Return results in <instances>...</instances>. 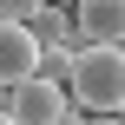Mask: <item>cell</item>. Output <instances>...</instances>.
I'll return each mask as SVG.
<instances>
[{
  "mask_svg": "<svg viewBox=\"0 0 125 125\" xmlns=\"http://www.w3.org/2000/svg\"><path fill=\"white\" fill-rule=\"evenodd\" d=\"M119 119H125V105H119Z\"/></svg>",
  "mask_w": 125,
  "mask_h": 125,
  "instance_id": "cell-8",
  "label": "cell"
},
{
  "mask_svg": "<svg viewBox=\"0 0 125 125\" xmlns=\"http://www.w3.org/2000/svg\"><path fill=\"white\" fill-rule=\"evenodd\" d=\"M66 59H73V46H40V73L46 79H66Z\"/></svg>",
  "mask_w": 125,
  "mask_h": 125,
  "instance_id": "cell-6",
  "label": "cell"
},
{
  "mask_svg": "<svg viewBox=\"0 0 125 125\" xmlns=\"http://www.w3.org/2000/svg\"><path fill=\"white\" fill-rule=\"evenodd\" d=\"M40 73V40L26 20H0V86H20Z\"/></svg>",
  "mask_w": 125,
  "mask_h": 125,
  "instance_id": "cell-3",
  "label": "cell"
},
{
  "mask_svg": "<svg viewBox=\"0 0 125 125\" xmlns=\"http://www.w3.org/2000/svg\"><path fill=\"white\" fill-rule=\"evenodd\" d=\"M33 7H40V0H0V20H26Z\"/></svg>",
  "mask_w": 125,
  "mask_h": 125,
  "instance_id": "cell-7",
  "label": "cell"
},
{
  "mask_svg": "<svg viewBox=\"0 0 125 125\" xmlns=\"http://www.w3.org/2000/svg\"><path fill=\"white\" fill-rule=\"evenodd\" d=\"M7 112H13V125H66V119H73V105H66L59 79H46V73L20 79V86H13V99H7Z\"/></svg>",
  "mask_w": 125,
  "mask_h": 125,
  "instance_id": "cell-2",
  "label": "cell"
},
{
  "mask_svg": "<svg viewBox=\"0 0 125 125\" xmlns=\"http://www.w3.org/2000/svg\"><path fill=\"white\" fill-rule=\"evenodd\" d=\"M66 86L86 112H119L125 105V46L119 40H79L73 59H66Z\"/></svg>",
  "mask_w": 125,
  "mask_h": 125,
  "instance_id": "cell-1",
  "label": "cell"
},
{
  "mask_svg": "<svg viewBox=\"0 0 125 125\" xmlns=\"http://www.w3.org/2000/svg\"><path fill=\"white\" fill-rule=\"evenodd\" d=\"M26 26H33V40H40V46H73V13H66V7H53V0H40V7L26 13Z\"/></svg>",
  "mask_w": 125,
  "mask_h": 125,
  "instance_id": "cell-5",
  "label": "cell"
},
{
  "mask_svg": "<svg viewBox=\"0 0 125 125\" xmlns=\"http://www.w3.org/2000/svg\"><path fill=\"white\" fill-rule=\"evenodd\" d=\"M79 40H119L125 46V0H73V46Z\"/></svg>",
  "mask_w": 125,
  "mask_h": 125,
  "instance_id": "cell-4",
  "label": "cell"
}]
</instances>
